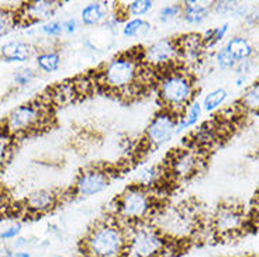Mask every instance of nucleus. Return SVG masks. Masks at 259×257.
I'll return each instance as SVG.
<instances>
[{
	"label": "nucleus",
	"mask_w": 259,
	"mask_h": 257,
	"mask_svg": "<svg viewBox=\"0 0 259 257\" xmlns=\"http://www.w3.org/2000/svg\"><path fill=\"white\" fill-rule=\"evenodd\" d=\"M144 68L141 51L123 52L102 66L97 83L113 94L131 100L144 90L141 82Z\"/></svg>",
	"instance_id": "f257e3e1"
},
{
	"label": "nucleus",
	"mask_w": 259,
	"mask_h": 257,
	"mask_svg": "<svg viewBox=\"0 0 259 257\" xmlns=\"http://www.w3.org/2000/svg\"><path fill=\"white\" fill-rule=\"evenodd\" d=\"M155 89L162 110L170 111L176 117L183 116L189 106L194 101V77L179 65L158 73Z\"/></svg>",
	"instance_id": "f03ea898"
},
{
	"label": "nucleus",
	"mask_w": 259,
	"mask_h": 257,
	"mask_svg": "<svg viewBox=\"0 0 259 257\" xmlns=\"http://www.w3.org/2000/svg\"><path fill=\"white\" fill-rule=\"evenodd\" d=\"M127 233L116 217L99 219L80 240V253L84 257H124Z\"/></svg>",
	"instance_id": "7ed1b4c3"
},
{
	"label": "nucleus",
	"mask_w": 259,
	"mask_h": 257,
	"mask_svg": "<svg viewBox=\"0 0 259 257\" xmlns=\"http://www.w3.org/2000/svg\"><path fill=\"white\" fill-rule=\"evenodd\" d=\"M151 222L172 246L190 242L200 231L199 215L186 205L158 207Z\"/></svg>",
	"instance_id": "20e7f679"
},
{
	"label": "nucleus",
	"mask_w": 259,
	"mask_h": 257,
	"mask_svg": "<svg viewBox=\"0 0 259 257\" xmlns=\"http://www.w3.org/2000/svg\"><path fill=\"white\" fill-rule=\"evenodd\" d=\"M113 217H116L123 225H134L138 222L151 221L158 210L155 195L151 190L138 184L125 187L113 201Z\"/></svg>",
	"instance_id": "39448f33"
},
{
	"label": "nucleus",
	"mask_w": 259,
	"mask_h": 257,
	"mask_svg": "<svg viewBox=\"0 0 259 257\" xmlns=\"http://www.w3.org/2000/svg\"><path fill=\"white\" fill-rule=\"evenodd\" d=\"M127 243L124 257H165L174 247L151 221L124 225Z\"/></svg>",
	"instance_id": "423d86ee"
},
{
	"label": "nucleus",
	"mask_w": 259,
	"mask_h": 257,
	"mask_svg": "<svg viewBox=\"0 0 259 257\" xmlns=\"http://www.w3.org/2000/svg\"><path fill=\"white\" fill-rule=\"evenodd\" d=\"M51 117V103L34 100L13 109L2 121L10 135L16 138L44 128Z\"/></svg>",
	"instance_id": "0eeeda50"
},
{
	"label": "nucleus",
	"mask_w": 259,
	"mask_h": 257,
	"mask_svg": "<svg viewBox=\"0 0 259 257\" xmlns=\"http://www.w3.org/2000/svg\"><path fill=\"white\" fill-rule=\"evenodd\" d=\"M141 61L145 66L155 72L166 71L178 66L181 59L176 41L172 38H162L148 46H144L141 48Z\"/></svg>",
	"instance_id": "6e6552de"
},
{
	"label": "nucleus",
	"mask_w": 259,
	"mask_h": 257,
	"mask_svg": "<svg viewBox=\"0 0 259 257\" xmlns=\"http://www.w3.org/2000/svg\"><path fill=\"white\" fill-rule=\"evenodd\" d=\"M246 219L240 207L221 204L211 217V231L220 238L234 236L245 229Z\"/></svg>",
	"instance_id": "1a4fd4ad"
},
{
	"label": "nucleus",
	"mask_w": 259,
	"mask_h": 257,
	"mask_svg": "<svg viewBox=\"0 0 259 257\" xmlns=\"http://www.w3.org/2000/svg\"><path fill=\"white\" fill-rule=\"evenodd\" d=\"M178 121L179 117L172 114L170 111L161 110L159 113H156V116L152 118V121L149 122L145 129L144 143L147 145V148H158L170 141L172 136L175 135Z\"/></svg>",
	"instance_id": "9d476101"
},
{
	"label": "nucleus",
	"mask_w": 259,
	"mask_h": 257,
	"mask_svg": "<svg viewBox=\"0 0 259 257\" xmlns=\"http://www.w3.org/2000/svg\"><path fill=\"white\" fill-rule=\"evenodd\" d=\"M203 158L200 150L194 149H178L169 156L166 163V172L174 179L188 180L200 172L203 166Z\"/></svg>",
	"instance_id": "9b49d317"
},
{
	"label": "nucleus",
	"mask_w": 259,
	"mask_h": 257,
	"mask_svg": "<svg viewBox=\"0 0 259 257\" xmlns=\"http://www.w3.org/2000/svg\"><path fill=\"white\" fill-rule=\"evenodd\" d=\"M111 174L103 167L91 166L83 169L73 184V193L79 197H92L103 193L110 186Z\"/></svg>",
	"instance_id": "f8f14e48"
},
{
	"label": "nucleus",
	"mask_w": 259,
	"mask_h": 257,
	"mask_svg": "<svg viewBox=\"0 0 259 257\" xmlns=\"http://www.w3.org/2000/svg\"><path fill=\"white\" fill-rule=\"evenodd\" d=\"M59 202V195L54 190H37L31 193L23 204V210H26L30 215H42L52 211Z\"/></svg>",
	"instance_id": "ddd939ff"
},
{
	"label": "nucleus",
	"mask_w": 259,
	"mask_h": 257,
	"mask_svg": "<svg viewBox=\"0 0 259 257\" xmlns=\"http://www.w3.org/2000/svg\"><path fill=\"white\" fill-rule=\"evenodd\" d=\"M58 6V2H51V0H35V2L24 3L21 6V13L20 16H16V20H24L26 24L39 23L50 19L55 13Z\"/></svg>",
	"instance_id": "4468645a"
},
{
	"label": "nucleus",
	"mask_w": 259,
	"mask_h": 257,
	"mask_svg": "<svg viewBox=\"0 0 259 257\" xmlns=\"http://www.w3.org/2000/svg\"><path fill=\"white\" fill-rule=\"evenodd\" d=\"M176 46L179 51V59H185L189 62H199L206 49L203 37L196 32L183 34L179 38H176Z\"/></svg>",
	"instance_id": "2eb2a0df"
},
{
	"label": "nucleus",
	"mask_w": 259,
	"mask_h": 257,
	"mask_svg": "<svg viewBox=\"0 0 259 257\" xmlns=\"http://www.w3.org/2000/svg\"><path fill=\"white\" fill-rule=\"evenodd\" d=\"M35 48L24 41H9L0 46V59L7 64L27 62L34 55Z\"/></svg>",
	"instance_id": "dca6fc26"
},
{
	"label": "nucleus",
	"mask_w": 259,
	"mask_h": 257,
	"mask_svg": "<svg viewBox=\"0 0 259 257\" xmlns=\"http://www.w3.org/2000/svg\"><path fill=\"white\" fill-rule=\"evenodd\" d=\"M213 3L208 2H197L188 0L182 3V19L188 24H201L207 19Z\"/></svg>",
	"instance_id": "f3484780"
},
{
	"label": "nucleus",
	"mask_w": 259,
	"mask_h": 257,
	"mask_svg": "<svg viewBox=\"0 0 259 257\" xmlns=\"http://www.w3.org/2000/svg\"><path fill=\"white\" fill-rule=\"evenodd\" d=\"M107 3L103 2H91L84 5L83 9L80 10V21L86 27L100 26L106 20L109 19L107 16Z\"/></svg>",
	"instance_id": "a211bd4d"
},
{
	"label": "nucleus",
	"mask_w": 259,
	"mask_h": 257,
	"mask_svg": "<svg viewBox=\"0 0 259 257\" xmlns=\"http://www.w3.org/2000/svg\"><path fill=\"white\" fill-rule=\"evenodd\" d=\"M165 174H168L166 167L159 166H149L141 169L136 176V183L138 186L144 187V188H154V187L159 186L161 180L165 177Z\"/></svg>",
	"instance_id": "6ab92c4d"
},
{
	"label": "nucleus",
	"mask_w": 259,
	"mask_h": 257,
	"mask_svg": "<svg viewBox=\"0 0 259 257\" xmlns=\"http://www.w3.org/2000/svg\"><path fill=\"white\" fill-rule=\"evenodd\" d=\"M226 48L233 55L234 59L237 61V64L245 62L248 59H251V57L253 55L252 44L241 35H235L233 38L228 39Z\"/></svg>",
	"instance_id": "aec40b11"
},
{
	"label": "nucleus",
	"mask_w": 259,
	"mask_h": 257,
	"mask_svg": "<svg viewBox=\"0 0 259 257\" xmlns=\"http://www.w3.org/2000/svg\"><path fill=\"white\" fill-rule=\"evenodd\" d=\"M51 94H50V103L55 104V106H66V104L72 103L76 100L78 93L73 86V82H61L57 86H54L50 89Z\"/></svg>",
	"instance_id": "412c9836"
},
{
	"label": "nucleus",
	"mask_w": 259,
	"mask_h": 257,
	"mask_svg": "<svg viewBox=\"0 0 259 257\" xmlns=\"http://www.w3.org/2000/svg\"><path fill=\"white\" fill-rule=\"evenodd\" d=\"M201 114H203V107H201L200 101L194 100L193 103L190 104L188 110L183 113V116L179 117L178 121V127H176L175 135H179L183 131L192 128L194 125H197V122L200 121Z\"/></svg>",
	"instance_id": "4be33fe9"
},
{
	"label": "nucleus",
	"mask_w": 259,
	"mask_h": 257,
	"mask_svg": "<svg viewBox=\"0 0 259 257\" xmlns=\"http://www.w3.org/2000/svg\"><path fill=\"white\" fill-rule=\"evenodd\" d=\"M154 7V2L151 0H133L125 5H117V9L121 10V13L118 14L121 19L125 16H134V19H143V16L148 14Z\"/></svg>",
	"instance_id": "5701e85b"
},
{
	"label": "nucleus",
	"mask_w": 259,
	"mask_h": 257,
	"mask_svg": "<svg viewBox=\"0 0 259 257\" xmlns=\"http://www.w3.org/2000/svg\"><path fill=\"white\" fill-rule=\"evenodd\" d=\"M37 66L39 71L44 73H52L58 71L61 66V55L55 49H48V51H41L37 55Z\"/></svg>",
	"instance_id": "b1692460"
},
{
	"label": "nucleus",
	"mask_w": 259,
	"mask_h": 257,
	"mask_svg": "<svg viewBox=\"0 0 259 257\" xmlns=\"http://www.w3.org/2000/svg\"><path fill=\"white\" fill-rule=\"evenodd\" d=\"M151 24L144 19H128L121 27V32L125 38H134L140 35H147L151 31Z\"/></svg>",
	"instance_id": "393cba45"
},
{
	"label": "nucleus",
	"mask_w": 259,
	"mask_h": 257,
	"mask_svg": "<svg viewBox=\"0 0 259 257\" xmlns=\"http://www.w3.org/2000/svg\"><path fill=\"white\" fill-rule=\"evenodd\" d=\"M227 97H228V91L224 87H219V89L208 91L203 98V103H201L203 111L213 113L217 109H220L221 106L226 103Z\"/></svg>",
	"instance_id": "a878e982"
},
{
	"label": "nucleus",
	"mask_w": 259,
	"mask_h": 257,
	"mask_svg": "<svg viewBox=\"0 0 259 257\" xmlns=\"http://www.w3.org/2000/svg\"><path fill=\"white\" fill-rule=\"evenodd\" d=\"M240 106L242 110L259 113V80L252 83L240 98Z\"/></svg>",
	"instance_id": "bb28decb"
},
{
	"label": "nucleus",
	"mask_w": 259,
	"mask_h": 257,
	"mask_svg": "<svg viewBox=\"0 0 259 257\" xmlns=\"http://www.w3.org/2000/svg\"><path fill=\"white\" fill-rule=\"evenodd\" d=\"M13 136L7 132V129L0 122V167H3L10 159L13 149Z\"/></svg>",
	"instance_id": "cd10ccee"
},
{
	"label": "nucleus",
	"mask_w": 259,
	"mask_h": 257,
	"mask_svg": "<svg viewBox=\"0 0 259 257\" xmlns=\"http://www.w3.org/2000/svg\"><path fill=\"white\" fill-rule=\"evenodd\" d=\"M228 28H230V24L228 23H224L219 27H214V28H210L206 31L203 37V42H204V46L206 48H210V46H214L215 44H219L221 39H224V37L228 32Z\"/></svg>",
	"instance_id": "c85d7f7f"
},
{
	"label": "nucleus",
	"mask_w": 259,
	"mask_h": 257,
	"mask_svg": "<svg viewBox=\"0 0 259 257\" xmlns=\"http://www.w3.org/2000/svg\"><path fill=\"white\" fill-rule=\"evenodd\" d=\"M214 61L217 66L220 68L221 71H231V69H235L237 66V61L234 59V57L228 52V49L226 48V45L221 46L219 51L215 52L214 55Z\"/></svg>",
	"instance_id": "c756f323"
},
{
	"label": "nucleus",
	"mask_w": 259,
	"mask_h": 257,
	"mask_svg": "<svg viewBox=\"0 0 259 257\" xmlns=\"http://www.w3.org/2000/svg\"><path fill=\"white\" fill-rule=\"evenodd\" d=\"M158 17L162 23H168L172 20H176L182 17V3H169L161 7Z\"/></svg>",
	"instance_id": "7c9ffc66"
},
{
	"label": "nucleus",
	"mask_w": 259,
	"mask_h": 257,
	"mask_svg": "<svg viewBox=\"0 0 259 257\" xmlns=\"http://www.w3.org/2000/svg\"><path fill=\"white\" fill-rule=\"evenodd\" d=\"M17 24L16 16L5 9H0V37H5Z\"/></svg>",
	"instance_id": "2f4dec72"
},
{
	"label": "nucleus",
	"mask_w": 259,
	"mask_h": 257,
	"mask_svg": "<svg viewBox=\"0 0 259 257\" xmlns=\"http://www.w3.org/2000/svg\"><path fill=\"white\" fill-rule=\"evenodd\" d=\"M39 31L42 32L46 37L57 38V37H59L64 32V30H62V23H59V21H47L44 24H41Z\"/></svg>",
	"instance_id": "473e14b6"
},
{
	"label": "nucleus",
	"mask_w": 259,
	"mask_h": 257,
	"mask_svg": "<svg viewBox=\"0 0 259 257\" xmlns=\"http://www.w3.org/2000/svg\"><path fill=\"white\" fill-rule=\"evenodd\" d=\"M35 77V72L31 68H20L19 71L14 73V83L17 86H27Z\"/></svg>",
	"instance_id": "72a5a7b5"
},
{
	"label": "nucleus",
	"mask_w": 259,
	"mask_h": 257,
	"mask_svg": "<svg viewBox=\"0 0 259 257\" xmlns=\"http://www.w3.org/2000/svg\"><path fill=\"white\" fill-rule=\"evenodd\" d=\"M72 82H73V86L76 89L78 96H88L93 89V82L88 77H78V79H75Z\"/></svg>",
	"instance_id": "f704fd0d"
},
{
	"label": "nucleus",
	"mask_w": 259,
	"mask_h": 257,
	"mask_svg": "<svg viewBox=\"0 0 259 257\" xmlns=\"http://www.w3.org/2000/svg\"><path fill=\"white\" fill-rule=\"evenodd\" d=\"M20 232H21V224H16V225L9 226L7 229L0 233V240L7 242V240H13V239L19 238Z\"/></svg>",
	"instance_id": "c9c22d12"
},
{
	"label": "nucleus",
	"mask_w": 259,
	"mask_h": 257,
	"mask_svg": "<svg viewBox=\"0 0 259 257\" xmlns=\"http://www.w3.org/2000/svg\"><path fill=\"white\" fill-rule=\"evenodd\" d=\"M62 30H64L65 34H73L79 30V21L75 17H71V19H66L65 21H62Z\"/></svg>",
	"instance_id": "e433bc0d"
},
{
	"label": "nucleus",
	"mask_w": 259,
	"mask_h": 257,
	"mask_svg": "<svg viewBox=\"0 0 259 257\" xmlns=\"http://www.w3.org/2000/svg\"><path fill=\"white\" fill-rule=\"evenodd\" d=\"M9 208H10V204H9V195H7L6 190L0 186V215L7 212Z\"/></svg>",
	"instance_id": "4c0bfd02"
},
{
	"label": "nucleus",
	"mask_w": 259,
	"mask_h": 257,
	"mask_svg": "<svg viewBox=\"0 0 259 257\" xmlns=\"http://www.w3.org/2000/svg\"><path fill=\"white\" fill-rule=\"evenodd\" d=\"M245 23L248 26H256L259 23V10H255L252 13H245Z\"/></svg>",
	"instance_id": "58836bf2"
},
{
	"label": "nucleus",
	"mask_w": 259,
	"mask_h": 257,
	"mask_svg": "<svg viewBox=\"0 0 259 257\" xmlns=\"http://www.w3.org/2000/svg\"><path fill=\"white\" fill-rule=\"evenodd\" d=\"M252 217L255 221H259V190L252 199Z\"/></svg>",
	"instance_id": "ea45409f"
},
{
	"label": "nucleus",
	"mask_w": 259,
	"mask_h": 257,
	"mask_svg": "<svg viewBox=\"0 0 259 257\" xmlns=\"http://www.w3.org/2000/svg\"><path fill=\"white\" fill-rule=\"evenodd\" d=\"M0 257H14V251L9 246H2L0 247Z\"/></svg>",
	"instance_id": "a19ab883"
},
{
	"label": "nucleus",
	"mask_w": 259,
	"mask_h": 257,
	"mask_svg": "<svg viewBox=\"0 0 259 257\" xmlns=\"http://www.w3.org/2000/svg\"><path fill=\"white\" fill-rule=\"evenodd\" d=\"M14 257H31V254L26 250H17L14 251Z\"/></svg>",
	"instance_id": "79ce46f5"
},
{
	"label": "nucleus",
	"mask_w": 259,
	"mask_h": 257,
	"mask_svg": "<svg viewBox=\"0 0 259 257\" xmlns=\"http://www.w3.org/2000/svg\"><path fill=\"white\" fill-rule=\"evenodd\" d=\"M0 61H2V59H0Z\"/></svg>",
	"instance_id": "37998d69"
}]
</instances>
